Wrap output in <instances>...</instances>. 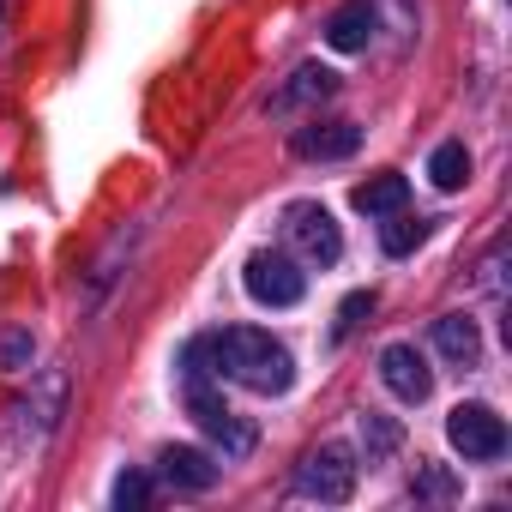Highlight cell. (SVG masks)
Returning a JSON list of instances; mask_svg holds the SVG:
<instances>
[{
  "label": "cell",
  "mask_w": 512,
  "mask_h": 512,
  "mask_svg": "<svg viewBox=\"0 0 512 512\" xmlns=\"http://www.w3.org/2000/svg\"><path fill=\"white\" fill-rule=\"evenodd\" d=\"M398 440H404V434H398V422H392V416H374V410L362 416V446H368V464L392 458V452H398Z\"/></svg>",
  "instance_id": "14"
},
{
  "label": "cell",
  "mask_w": 512,
  "mask_h": 512,
  "mask_svg": "<svg viewBox=\"0 0 512 512\" xmlns=\"http://www.w3.org/2000/svg\"><path fill=\"white\" fill-rule=\"evenodd\" d=\"M308 290V278L296 272V260H284V253H253L247 260V296L266 302V308H296Z\"/></svg>",
  "instance_id": "4"
},
{
  "label": "cell",
  "mask_w": 512,
  "mask_h": 512,
  "mask_svg": "<svg viewBox=\"0 0 512 512\" xmlns=\"http://www.w3.org/2000/svg\"><path fill=\"white\" fill-rule=\"evenodd\" d=\"M380 380H386V392L404 398V404H422V398L434 392V374H428V362H422L416 344H386V350H380Z\"/></svg>",
  "instance_id": "6"
},
{
  "label": "cell",
  "mask_w": 512,
  "mask_h": 512,
  "mask_svg": "<svg viewBox=\"0 0 512 512\" xmlns=\"http://www.w3.org/2000/svg\"><path fill=\"white\" fill-rule=\"evenodd\" d=\"M145 500H151V482H145L139 470H127V476L115 482V506L127 512V506H145Z\"/></svg>",
  "instance_id": "17"
},
{
  "label": "cell",
  "mask_w": 512,
  "mask_h": 512,
  "mask_svg": "<svg viewBox=\"0 0 512 512\" xmlns=\"http://www.w3.org/2000/svg\"><path fill=\"white\" fill-rule=\"evenodd\" d=\"M290 247L302 253L308 266H332L338 253H344V235H338V223H332V211L326 205H290Z\"/></svg>",
  "instance_id": "5"
},
{
  "label": "cell",
  "mask_w": 512,
  "mask_h": 512,
  "mask_svg": "<svg viewBox=\"0 0 512 512\" xmlns=\"http://www.w3.org/2000/svg\"><path fill=\"white\" fill-rule=\"evenodd\" d=\"M211 362H217V374L241 380L247 392H284L290 386V350L272 344V332H253V326H229L223 338H211Z\"/></svg>",
  "instance_id": "1"
},
{
  "label": "cell",
  "mask_w": 512,
  "mask_h": 512,
  "mask_svg": "<svg viewBox=\"0 0 512 512\" xmlns=\"http://www.w3.org/2000/svg\"><path fill=\"white\" fill-rule=\"evenodd\" d=\"M434 344H440V356H446V362H458V368H470V362L482 356L476 320H464V314H446V320H434Z\"/></svg>",
  "instance_id": "11"
},
{
  "label": "cell",
  "mask_w": 512,
  "mask_h": 512,
  "mask_svg": "<svg viewBox=\"0 0 512 512\" xmlns=\"http://www.w3.org/2000/svg\"><path fill=\"white\" fill-rule=\"evenodd\" d=\"M446 440H452L464 458L494 464V458L506 452V422H500L488 404H458V410L446 416Z\"/></svg>",
  "instance_id": "2"
},
{
  "label": "cell",
  "mask_w": 512,
  "mask_h": 512,
  "mask_svg": "<svg viewBox=\"0 0 512 512\" xmlns=\"http://www.w3.org/2000/svg\"><path fill=\"white\" fill-rule=\"evenodd\" d=\"M368 37H374V7H368V0H350V7L332 13V25H326V43H332L338 55L368 49Z\"/></svg>",
  "instance_id": "9"
},
{
  "label": "cell",
  "mask_w": 512,
  "mask_h": 512,
  "mask_svg": "<svg viewBox=\"0 0 512 512\" xmlns=\"http://www.w3.org/2000/svg\"><path fill=\"white\" fill-rule=\"evenodd\" d=\"M0 368H31V332H0Z\"/></svg>",
  "instance_id": "16"
},
{
  "label": "cell",
  "mask_w": 512,
  "mask_h": 512,
  "mask_svg": "<svg viewBox=\"0 0 512 512\" xmlns=\"http://www.w3.org/2000/svg\"><path fill=\"white\" fill-rule=\"evenodd\" d=\"M163 476H169L175 488H193V494H199V488L217 482V464H211L199 446H169V452H163Z\"/></svg>",
  "instance_id": "12"
},
{
  "label": "cell",
  "mask_w": 512,
  "mask_h": 512,
  "mask_svg": "<svg viewBox=\"0 0 512 512\" xmlns=\"http://www.w3.org/2000/svg\"><path fill=\"white\" fill-rule=\"evenodd\" d=\"M428 175H434V187H440V193H458V187L470 181V151H464L458 139H452V145H440V151L428 157Z\"/></svg>",
  "instance_id": "13"
},
{
  "label": "cell",
  "mask_w": 512,
  "mask_h": 512,
  "mask_svg": "<svg viewBox=\"0 0 512 512\" xmlns=\"http://www.w3.org/2000/svg\"><path fill=\"white\" fill-rule=\"evenodd\" d=\"M362 314H374V296H368V290H362V296H350V302L338 308V338H350V332L362 326Z\"/></svg>",
  "instance_id": "18"
},
{
  "label": "cell",
  "mask_w": 512,
  "mask_h": 512,
  "mask_svg": "<svg viewBox=\"0 0 512 512\" xmlns=\"http://www.w3.org/2000/svg\"><path fill=\"white\" fill-rule=\"evenodd\" d=\"M404 199H410V181L404 175H368L362 187H356V211H368V217H392V211H404Z\"/></svg>",
  "instance_id": "10"
},
{
  "label": "cell",
  "mask_w": 512,
  "mask_h": 512,
  "mask_svg": "<svg viewBox=\"0 0 512 512\" xmlns=\"http://www.w3.org/2000/svg\"><path fill=\"white\" fill-rule=\"evenodd\" d=\"M416 241H422V223H416V217H398V211H392V223L380 229V247L392 253V260H404V253H410Z\"/></svg>",
  "instance_id": "15"
},
{
  "label": "cell",
  "mask_w": 512,
  "mask_h": 512,
  "mask_svg": "<svg viewBox=\"0 0 512 512\" xmlns=\"http://www.w3.org/2000/svg\"><path fill=\"white\" fill-rule=\"evenodd\" d=\"M416 488H422V494H434V500H446V494H452V476H446V470H422V482H416Z\"/></svg>",
  "instance_id": "19"
},
{
  "label": "cell",
  "mask_w": 512,
  "mask_h": 512,
  "mask_svg": "<svg viewBox=\"0 0 512 512\" xmlns=\"http://www.w3.org/2000/svg\"><path fill=\"white\" fill-rule=\"evenodd\" d=\"M332 91H338V73L308 61V67H296V73H290V85H278V91H272V103H266V109H272V115H296V109H308V103H326Z\"/></svg>",
  "instance_id": "7"
},
{
  "label": "cell",
  "mask_w": 512,
  "mask_h": 512,
  "mask_svg": "<svg viewBox=\"0 0 512 512\" xmlns=\"http://www.w3.org/2000/svg\"><path fill=\"white\" fill-rule=\"evenodd\" d=\"M296 488L302 494H314V500H350L356 494V458L344 452V446H320V452H308L302 458V470H296Z\"/></svg>",
  "instance_id": "3"
},
{
  "label": "cell",
  "mask_w": 512,
  "mask_h": 512,
  "mask_svg": "<svg viewBox=\"0 0 512 512\" xmlns=\"http://www.w3.org/2000/svg\"><path fill=\"white\" fill-rule=\"evenodd\" d=\"M356 145H362V127H356V121H326V127H302V133H296V151H302V157H320V163L350 157Z\"/></svg>",
  "instance_id": "8"
}]
</instances>
